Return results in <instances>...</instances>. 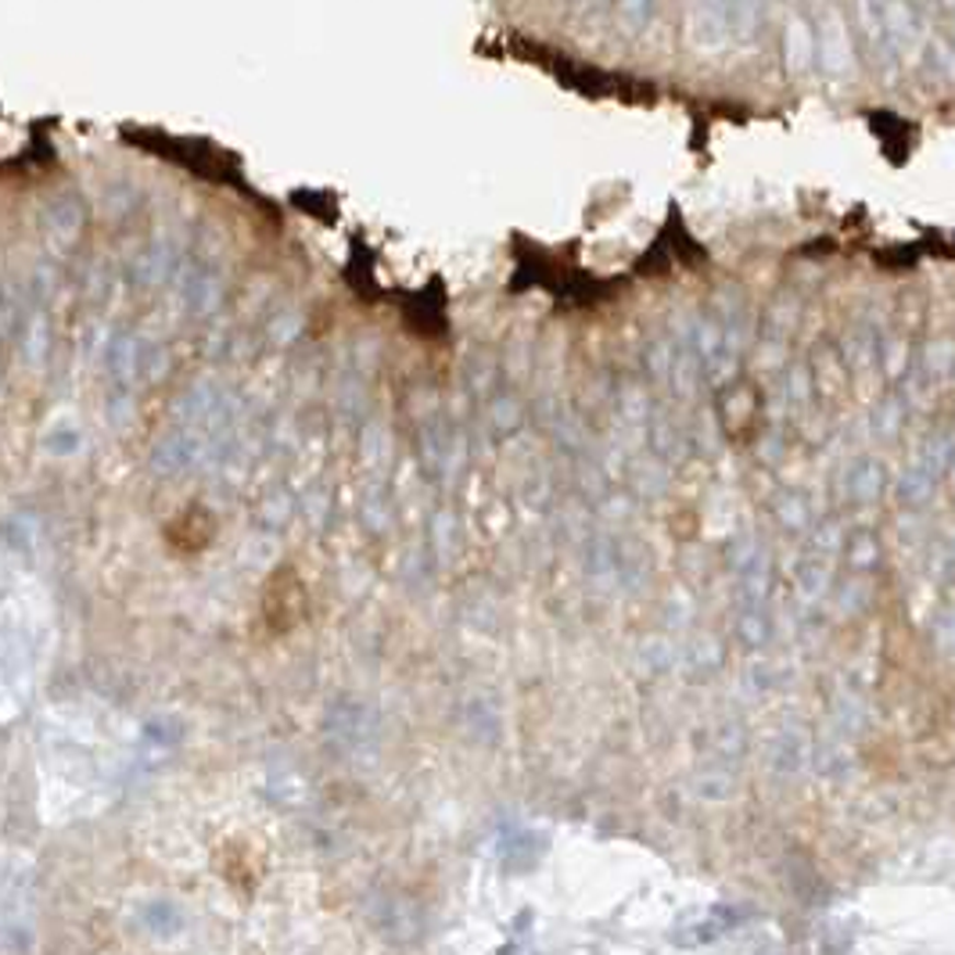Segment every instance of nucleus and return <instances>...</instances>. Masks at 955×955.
<instances>
[{
	"mask_svg": "<svg viewBox=\"0 0 955 955\" xmlns=\"http://www.w3.org/2000/svg\"><path fill=\"white\" fill-rule=\"evenodd\" d=\"M651 11H654V0H618V19L629 33H640L643 25L651 22Z\"/></svg>",
	"mask_w": 955,
	"mask_h": 955,
	"instance_id": "5",
	"label": "nucleus"
},
{
	"mask_svg": "<svg viewBox=\"0 0 955 955\" xmlns=\"http://www.w3.org/2000/svg\"><path fill=\"white\" fill-rule=\"evenodd\" d=\"M812 58H816V36L805 30V22H794L786 30V61L791 69H808Z\"/></svg>",
	"mask_w": 955,
	"mask_h": 955,
	"instance_id": "4",
	"label": "nucleus"
},
{
	"mask_svg": "<svg viewBox=\"0 0 955 955\" xmlns=\"http://www.w3.org/2000/svg\"><path fill=\"white\" fill-rule=\"evenodd\" d=\"M816 58H819V66L826 72H833V76L855 69V61H851V44H848V33H844L841 19H826L822 22L819 41H816Z\"/></svg>",
	"mask_w": 955,
	"mask_h": 955,
	"instance_id": "3",
	"label": "nucleus"
},
{
	"mask_svg": "<svg viewBox=\"0 0 955 955\" xmlns=\"http://www.w3.org/2000/svg\"><path fill=\"white\" fill-rule=\"evenodd\" d=\"M758 0H693L687 30L697 50H722L758 33Z\"/></svg>",
	"mask_w": 955,
	"mask_h": 955,
	"instance_id": "1",
	"label": "nucleus"
},
{
	"mask_svg": "<svg viewBox=\"0 0 955 955\" xmlns=\"http://www.w3.org/2000/svg\"><path fill=\"white\" fill-rule=\"evenodd\" d=\"M909 4H916V0H909Z\"/></svg>",
	"mask_w": 955,
	"mask_h": 955,
	"instance_id": "6",
	"label": "nucleus"
},
{
	"mask_svg": "<svg viewBox=\"0 0 955 955\" xmlns=\"http://www.w3.org/2000/svg\"><path fill=\"white\" fill-rule=\"evenodd\" d=\"M870 41L884 58H906L920 41V19L909 0H873L870 4Z\"/></svg>",
	"mask_w": 955,
	"mask_h": 955,
	"instance_id": "2",
	"label": "nucleus"
}]
</instances>
